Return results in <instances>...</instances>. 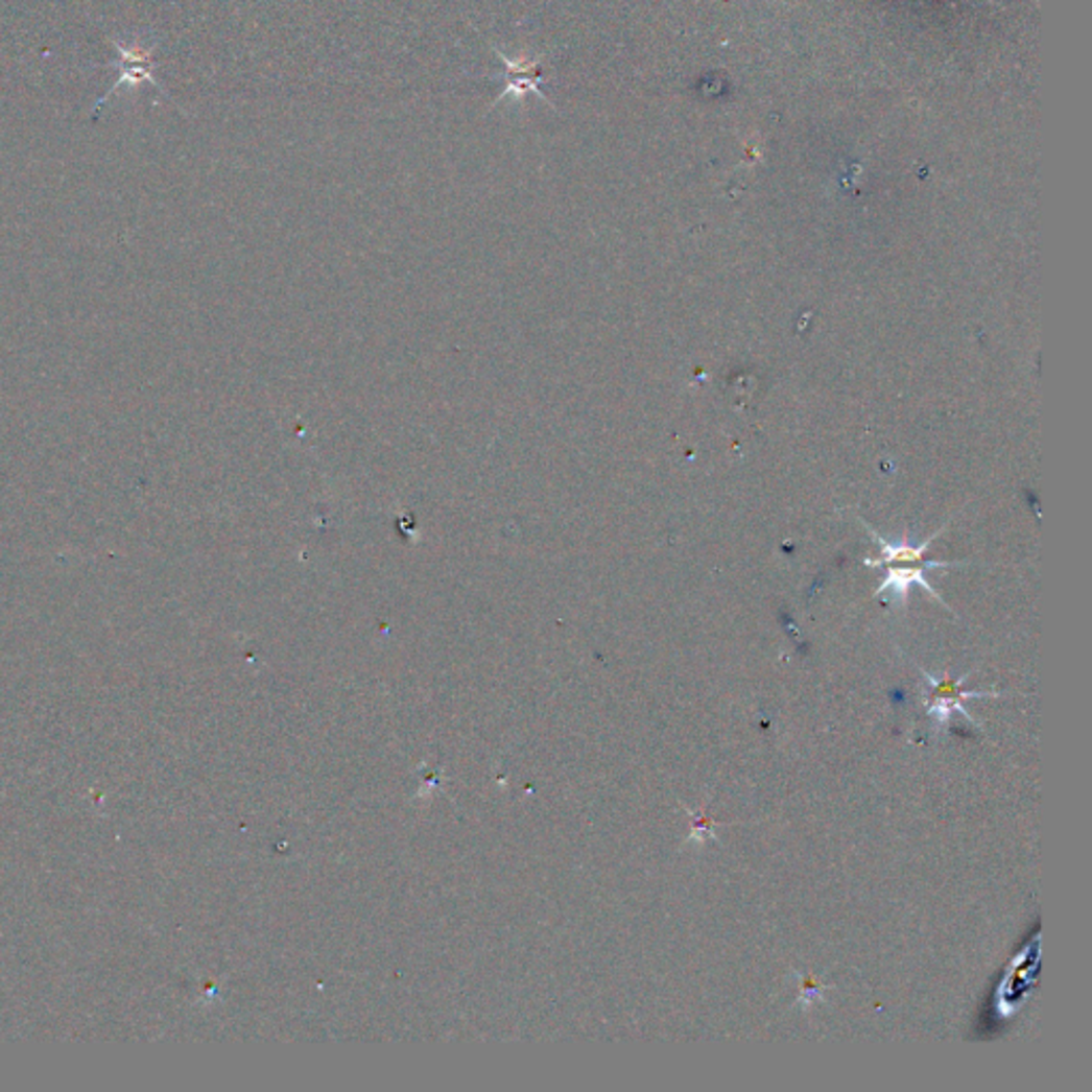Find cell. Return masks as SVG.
I'll use <instances>...</instances> for the list:
<instances>
[{"mask_svg":"<svg viewBox=\"0 0 1092 1092\" xmlns=\"http://www.w3.org/2000/svg\"><path fill=\"white\" fill-rule=\"evenodd\" d=\"M112 43H114V49H116V61L112 63V67L118 69V77H116L114 86L96 101L94 112H92L94 120H96L98 112H101L103 105L110 101V98L118 90H122V88H137L141 84H150L157 92H161L163 96L169 98V94L165 92V88L161 86V81L155 75V69H157V63H155L157 43H147L145 45L141 39H133V41L112 39Z\"/></svg>","mask_w":1092,"mask_h":1092,"instance_id":"cell-1","label":"cell"},{"mask_svg":"<svg viewBox=\"0 0 1092 1092\" xmlns=\"http://www.w3.org/2000/svg\"><path fill=\"white\" fill-rule=\"evenodd\" d=\"M965 679H967V674H965L958 683H952V681H943V683H939V681H934L932 676H928L930 685L936 687V696H934V701H932L928 713H930L939 723H948V721H950V715H952L954 711L963 713L969 721H973V717L963 709L960 701H963V698H979V696H997V693H990V691H965V693H960V691H958V685H960Z\"/></svg>","mask_w":1092,"mask_h":1092,"instance_id":"cell-2","label":"cell"},{"mask_svg":"<svg viewBox=\"0 0 1092 1092\" xmlns=\"http://www.w3.org/2000/svg\"><path fill=\"white\" fill-rule=\"evenodd\" d=\"M691 817H693V830H691L689 840H701V842H703V840H707V838H713V836H715V828L721 826V824H717L715 820H707V817L693 815V813H691Z\"/></svg>","mask_w":1092,"mask_h":1092,"instance_id":"cell-3","label":"cell"},{"mask_svg":"<svg viewBox=\"0 0 1092 1092\" xmlns=\"http://www.w3.org/2000/svg\"><path fill=\"white\" fill-rule=\"evenodd\" d=\"M820 992H822V986H817V983H813V981H809V979H805V981H803V995H805V1003H809V1001H811V997H820Z\"/></svg>","mask_w":1092,"mask_h":1092,"instance_id":"cell-4","label":"cell"}]
</instances>
